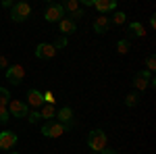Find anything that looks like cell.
Wrapping results in <instances>:
<instances>
[{
  "instance_id": "ba28073f",
  "label": "cell",
  "mask_w": 156,
  "mask_h": 154,
  "mask_svg": "<svg viewBox=\"0 0 156 154\" xmlns=\"http://www.w3.org/2000/svg\"><path fill=\"white\" fill-rule=\"evenodd\" d=\"M6 108H9L11 117H17V119H23V117H27V113H29L27 104H25V102H21V100H11Z\"/></svg>"
},
{
  "instance_id": "6da1fadb",
  "label": "cell",
  "mask_w": 156,
  "mask_h": 154,
  "mask_svg": "<svg viewBox=\"0 0 156 154\" xmlns=\"http://www.w3.org/2000/svg\"><path fill=\"white\" fill-rule=\"evenodd\" d=\"M106 144H108V138H106V133H104L102 129H92L90 133H87V146H90L92 152L100 154L104 148H106Z\"/></svg>"
},
{
  "instance_id": "484cf974",
  "label": "cell",
  "mask_w": 156,
  "mask_h": 154,
  "mask_svg": "<svg viewBox=\"0 0 156 154\" xmlns=\"http://www.w3.org/2000/svg\"><path fill=\"white\" fill-rule=\"evenodd\" d=\"M81 17H83V11H81V9H79V11H75V13H71V15H69V19H71L73 23H77V21H79V19H81Z\"/></svg>"
},
{
  "instance_id": "cb8c5ba5",
  "label": "cell",
  "mask_w": 156,
  "mask_h": 154,
  "mask_svg": "<svg viewBox=\"0 0 156 154\" xmlns=\"http://www.w3.org/2000/svg\"><path fill=\"white\" fill-rule=\"evenodd\" d=\"M42 96H44V102H46V104L54 106V102H56V100H54V94H52V92H46V94H42Z\"/></svg>"
},
{
  "instance_id": "7c38bea8",
  "label": "cell",
  "mask_w": 156,
  "mask_h": 154,
  "mask_svg": "<svg viewBox=\"0 0 156 154\" xmlns=\"http://www.w3.org/2000/svg\"><path fill=\"white\" fill-rule=\"evenodd\" d=\"M94 9H96L100 15L110 13V11L117 9V0H94Z\"/></svg>"
},
{
  "instance_id": "ac0fdd59",
  "label": "cell",
  "mask_w": 156,
  "mask_h": 154,
  "mask_svg": "<svg viewBox=\"0 0 156 154\" xmlns=\"http://www.w3.org/2000/svg\"><path fill=\"white\" fill-rule=\"evenodd\" d=\"M9 102H11V92L6 90V88H0V106H9Z\"/></svg>"
},
{
  "instance_id": "9a60e30c",
  "label": "cell",
  "mask_w": 156,
  "mask_h": 154,
  "mask_svg": "<svg viewBox=\"0 0 156 154\" xmlns=\"http://www.w3.org/2000/svg\"><path fill=\"white\" fill-rule=\"evenodd\" d=\"M40 117L44 119V121H52V119L56 117V110H54V106H50V104H44V106H42V113H40Z\"/></svg>"
},
{
  "instance_id": "8fae6325",
  "label": "cell",
  "mask_w": 156,
  "mask_h": 154,
  "mask_svg": "<svg viewBox=\"0 0 156 154\" xmlns=\"http://www.w3.org/2000/svg\"><path fill=\"white\" fill-rule=\"evenodd\" d=\"M27 104L31 108H42L44 106V96L37 90H27Z\"/></svg>"
},
{
  "instance_id": "ffe728a7",
  "label": "cell",
  "mask_w": 156,
  "mask_h": 154,
  "mask_svg": "<svg viewBox=\"0 0 156 154\" xmlns=\"http://www.w3.org/2000/svg\"><path fill=\"white\" fill-rule=\"evenodd\" d=\"M62 11H69V13L79 11V2H77V0H67V2L62 4Z\"/></svg>"
},
{
  "instance_id": "52a82bcc",
  "label": "cell",
  "mask_w": 156,
  "mask_h": 154,
  "mask_svg": "<svg viewBox=\"0 0 156 154\" xmlns=\"http://www.w3.org/2000/svg\"><path fill=\"white\" fill-rule=\"evenodd\" d=\"M25 77V69L21 65H11L9 69H6V79L12 83V85H19V83L23 81Z\"/></svg>"
},
{
  "instance_id": "7402d4cb",
  "label": "cell",
  "mask_w": 156,
  "mask_h": 154,
  "mask_svg": "<svg viewBox=\"0 0 156 154\" xmlns=\"http://www.w3.org/2000/svg\"><path fill=\"white\" fill-rule=\"evenodd\" d=\"M146 67H148L146 71H150V73H152V71L156 69V56H154V54H150V56L146 59Z\"/></svg>"
},
{
  "instance_id": "44dd1931",
  "label": "cell",
  "mask_w": 156,
  "mask_h": 154,
  "mask_svg": "<svg viewBox=\"0 0 156 154\" xmlns=\"http://www.w3.org/2000/svg\"><path fill=\"white\" fill-rule=\"evenodd\" d=\"M125 17H127L125 13L117 11V13H115V15H112V23H115V25H123V23H125Z\"/></svg>"
},
{
  "instance_id": "1f68e13d",
  "label": "cell",
  "mask_w": 156,
  "mask_h": 154,
  "mask_svg": "<svg viewBox=\"0 0 156 154\" xmlns=\"http://www.w3.org/2000/svg\"><path fill=\"white\" fill-rule=\"evenodd\" d=\"M92 154H96V152H92Z\"/></svg>"
},
{
  "instance_id": "9c48e42d",
  "label": "cell",
  "mask_w": 156,
  "mask_h": 154,
  "mask_svg": "<svg viewBox=\"0 0 156 154\" xmlns=\"http://www.w3.org/2000/svg\"><path fill=\"white\" fill-rule=\"evenodd\" d=\"M56 117H58V123L65 125V131L75 127V119H73V108L71 106H62L58 110V115H56Z\"/></svg>"
},
{
  "instance_id": "7a4b0ae2",
  "label": "cell",
  "mask_w": 156,
  "mask_h": 154,
  "mask_svg": "<svg viewBox=\"0 0 156 154\" xmlns=\"http://www.w3.org/2000/svg\"><path fill=\"white\" fill-rule=\"evenodd\" d=\"M31 15V6L27 2H15L11 6V19L15 23H21V21H27Z\"/></svg>"
},
{
  "instance_id": "5bb4252c",
  "label": "cell",
  "mask_w": 156,
  "mask_h": 154,
  "mask_svg": "<svg viewBox=\"0 0 156 154\" xmlns=\"http://www.w3.org/2000/svg\"><path fill=\"white\" fill-rule=\"evenodd\" d=\"M58 27H60V34H75L77 23H73L69 17H62V19L58 21Z\"/></svg>"
},
{
  "instance_id": "f1b7e54d",
  "label": "cell",
  "mask_w": 156,
  "mask_h": 154,
  "mask_svg": "<svg viewBox=\"0 0 156 154\" xmlns=\"http://www.w3.org/2000/svg\"><path fill=\"white\" fill-rule=\"evenodd\" d=\"M100 154H117V152H115V150H110V148H104Z\"/></svg>"
},
{
  "instance_id": "d6986e66",
  "label": "cell",
  "mask_w": 156,
  "mask_h": 154,
  "mask_svg": "<svg viewBox=\"0 0 156 154\" xmlns=\"http://www.w3.org/2000/svg\"><path fill=\"white\" fill-rule=\"evenodd\" d=\"M129 48H131V44H129L127 40H119V42H117V52H119V54H127Z\"/></svg>"
},
{
  "instance_id": "3957f363",
  "label": "cell",
  "mask_w": 156,
  "mask_h": 154,
  "mask_svg": "<svg viewBox=\"0 0 156 154\" xmlns=\"http://www.w3.org/2000/svg\"><path fill=\"white\" fill-rule=\"evenodd\" d=\"M65 133V125L58 121H44L42 125V135L44 138H60Z\"/></svg>"
},
{
  "instance_id": "8992f818",
  "label": "cell",
  "mask_w": 156,
  "mask_h": 154,
  "mask_svg": "<svg viewBox=\"0 0 156 154\" xmlns=\"http://www.w3.org/2000/svg\"><path fill=\"white\" fill-rule=\"evenodd\" d=\"M17 142H19V138H17L15 131H9V129L0 131V148H2V150H11V148H15Z\"/></svg>"
},
{
  "instance_id": "4dcf8cb0",
  "label": "cell",
  "mask_w": 156,
  "mask_h": 154,
  "mask_svg": "<svg viewBox=\"0 0 156 154\" xmlns=\"http://www.w3.org/2000/svg\"><path fill=\"white\" fill-rule=\"evenodd\" d=\"M9 154H17V152H9Z\"/></svg>"
},
{
  "instance_id": "2e32d148",
  "label": "cell",
  "mask_w": 156,
  "mask_h": 154,
  "mask_svg": "<svg viewBox=\"0 0 156 154\" xmlns=\"http://www.w3.org/2000/svg\"><path fill=\"white\" fill-rule=\"evenodd\" d=\"M129 34H131V36H135V38H142L146 34V31H144V25L137 23V21H133V23L129 25Z\"/></svg>"
},
{
  "instance_id": "30bf717a",
  "label": "cell",
  "mask_w": 156,
  "mask_h": 154,
  "mask_svg": "<svg viewBox=\"0 0 156 154\" xmlns=\"http://www.w3.org/2000/svg\"><path fill=\"white\" fill-rule=\"evenodd\" d=\"M54 54H56V48L52 46V44H37L36 46V56L42 60H48V59H54Z\"/></svg>"
},
{
  "instance_id": "e0dca14e",
  "label": "cell",
  "mask_w": 156,
  "mask_h": 154,
  "mask_svg": "<svg viewBox=\"0 0 156 154\" xmlns=\"http://www.w3.org/2000/svg\"><path fill=\"white\" fill-rule=\"evenodd\" d=\"M137 102H140V94L137 92H131V94H127V98H125V106H137Z\"/></svg>"
},
{
  "instance_id": "d4e9b609",
  "label": "cell",
  "mask_w": 156,
  "mask_h": 154,
  "mask_svg": "<svg viewBox=\"0 0 156 154\" xmlns=\"http://www.w3.org/2000/svg\"><path fill=\"white\" fill-rule=\"evenodd\" d=\"M27 119H29V123H37V121H40V113H36V110H29V113H27Z\"/></svg>"
},
{
  "instance_id": "4fadbf2b",
  "label": "cell",
  "mask_w": 156,
  "mask_h": 154,
  "mask_svg": "<svg viewBox=\"0 0 156 154\" xmlns=\"http://www.w3.org/2000/svg\"><path fill=\"white\" fill-rule=\"evenodd\" d=\"M108 27H110V21H108V17L100 15V17H96V19H94V31H96V34H106Z\"/></svg>"
},
{
  "instance_id": "f546056e",
  "label": "cell",
  "mask_w": 156,
  "mask_h": 154,
  "mask_svg": "<svg viewBox=\"0 0 156 154\" xmlns=\"http://www.w3.org/2000/svg\"><path fill=\"white\" fill-rule=\"evenodd\" d=\"M150 27H152V29L156 27V19H154V17H150Z\"/></svg>"
},
{
  "instance_id": "4316f807",
  "label": "cell",
  "mask_w": 156,
  "mask_h": 154,
  "mask_svg": "<svg viewBox=\"0 0 156 154\" xmlns=\"http://www.w3.org/2000/svg\"><path fill=\"white\" fill-rule=\"evenodd\" d=\"M52 46H54V48H56V50H58V48H65V46H67V38H56V42H54V44H52Z\"/></svg>"
},
{
  "instance_id": "5b68a950",
  "label": "cell",
  "mask_w": 156,
  "mask_h": 154,
  "mask_svg": "<svg viewBox=\"0 0 156 154\" xmlns=\"http://www.w3.org/2000/svg\"><path fill=\"white\" fill-rule=\"evenodd\" d=\"M150 79H152V73L150 71H146V69L137 71L133 75V85H135V90H137V92H144L146 88L150 85Z\"/></svg>"
},
{
  "instance_id": "603a6c76",
  "label": "cell",
  "mask_w": 156,
  "mask_h": 154,
  "mask_svg": "<svg viewBox=\"0 0 156 154\" xmlns=\"http://www.w3.org/2000/svg\"><path fill=\"white\" fill-rule=\"evenodd\" d=\"M9 119H11V113H9V108L0 106V123H6Z\"/></svg>"
},
{
  "instance_id": "277c9868",
  "label": "cell",
  "mask_w": 156,
  "mask_h": 154,
  "mask_svg": "<svg viewBox=\"0 0 156 154\" xmlns=\"http://www.w3.org/2000/svg\"><path fill=\"white\" fill-rule=\"evenodd\" d=\"M46 21L48 23H58L60 19L65 17V11H62V4H56V2H50L46 6Z\"/></svg>"
},
{
  "instance_id": "83f0119b",
  "label": "cell",
  "mask_w": 156,
  "mask_h": 154,
  "mask_svg": "<svg viewBox=\"0 0 156 154\" xmlns=\"http://www.w3.org/2000/svg\"><path fill=\"white\" fill-rule=\"evenodd\" d=\"M4 67L9 69V60H6V56H2V54H0V69H4Z\"/></svg>"
}]
</instances>
